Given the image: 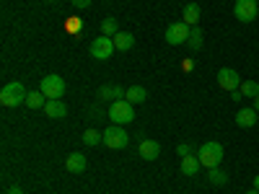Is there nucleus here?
<instances>
[{"label":"nucleus","instance_id":"f257e3e1","mask_svg":"<svg viewBox=\"0 0 259 194\" xmlns=\"http://www.w3.org/2000/svg\"><path fill=\"white\" fill-rule=\"evenodd\" d=\"M26 88H24V83H18V80H13V83H8V85H3V91H0V104L3 106H21V104H26Z\"/></svg>","mask_w":259,"mask_h":194},{"label":"nucleus","instance_id":"f03ea898","mask_svg":"<svg viewBox=\"0 0 259 194\" xmlns=\"http://www.w3.org/2000/svg\"><path fill=\"white\" fill-rule=\"evenodd\" d=\"M197 158H200V163H202L205 168H215V166L223 161V145H221L218 140H207V142H202Z\"/></svg>","mask_w":259,"mask_h":194},{"label":"nucleus","instance_id":"7ed1b4c3","mask_svg":"<svg viewBox=\"0 0 259 194\" xmlns=\"http://www.w3.org/2000/svg\"><path fill=\"white\" fill-rule=\"evenodd\" d=\"M135 104H130L127 99H122V101H114L112 106H109V119L114 122V124H127V122H133L135 119V109H133Z\"/></svg>","mask_w":259,"mask_h":194},{"label":"nucleus","instance_id":"20e7f679","mask_svg":"<svg viewBox=\"0 0 259 194\" xmlns=\"http://www.w3.org/2000/svg\"><path fill=\"white\" fill-rule=\"evenodd\" d=\"M101 135H104V145H106V148H112V150H122V148H127V142H130V135L122 129V124L106 127Z\"/></svg>","mask_w":259,"mask_h":194},{"label":"nucleus","instance_id":"39448f33","mask_svg":"<svg viewBox=\"0 0 259 194\" xmlns=\"http://www.w3.org/2000/svg\"><path fill=\"white\" fill-rule=\"evenodd\" d=\"M39 91L45 93L47 99H62L65 93V80L60 75H45L39 83Z\"/></svg>","mask_w":259,"mask_h":194},{"label":"nucleus","instance_id":"423d86ee","mask_svg":"<svg viewBox=\"0 0 259 194\" xmlns=\"http://www.w3.org/2000/svg\"><path fill=\"white\" fill-rule=\"evenodd\" d=\"M114 55V39L112 36H96L94 41H91V57H96V60H109Z\"/></svg>","mask_w":259,"mask_h":194},{"label":"nucleus","instance_id":"0eeeda50","mask_svg":"<svg viewBox=\"0 0 259 194\" xmlns=\"http://www.w3.org/2000/svg\"><path fill=\"white\" fill-rule=\"evenodd\" d=\"M189 26L184 24V21H179V24H171L166 29V41L171 47H179V44H187V39H189Z\"/></svg>","mask_w":259,"mask_h":194},{"label":"nucleus","instance_id":"6e6552de","mask_svg":"<svg viewBox=\"0 0 259 194\" xmlns=\"http://www.w3.org/2000/svg\"><path fill=\"white\" fill-rule=\"evenodd\" d=\"M256 11H259V6L254 0H236V6H233V16L239 18L241 24H251L256 18Z\"/></svg>","mask_w":259,"mask_h":194},{"label":"nucleus","instance_id":"1a4fd4ad","mask_svg":"<svg viewBox=\"0 0 259 194\" xmlns=\"http://www.w3.org/2000/svg\"><path fill=\"white\" fill-rule=\"evenodd\" d=\"M218 85L223 91H236L241 85V75L236 73L233 68H223L221 73H218Z\"/></svg>","mask_w":259,"mask_h":194},{"label":"nucleus","instance_id":"9d476101","mask_svg":"<svg viewBox=\"0 0 259 194\" xmlns=\"http://www.w3.org/2000/svg\"><path fill=\"white\" fill-rule=\"evenodd\" d=\"M45 114H47L50 119H62L65 114H68V106H65L60 99H47V104H45Z\"/></svg>","mask_w":259,"mask_h":194},{"label":"nucleus","instance_id":"9b49d317","mask_svg":"<svg viewBox=\"0 0 259 194\" xmlns=\"http://www.w3.org/2000/svg\"><path fill=\"white\" fill-rule=\"evenodd\" d=\"M158 156H161V145H158L156 140H143V142H140V158L156 161Z\"/></svg>","mask_w":259,"mask_h":194},{"label":"nucleus","instance_id":"f8f14e48","mask_svg":"<svg viewBox=\"0 0 259 194\" xmlns=\"http://www.w3.org/2000/svg\"><path fill=\"white\" fill-rule=\"evenodd\" d=\"M112 39H114V50H119V52H127V50L135 47V36L130 34V31H119Z\"/></svg>","mask_w":259,"mask_h":194},{"label":"nucleus","instance_id":"ddd939ff","mask_svg":"<svg viewBox=\"0 0 259 194\" xmlns=\"http://www.w3.org/2000/svg\"><path fill=\"white\" fill-rule=\"evenodd\" d=\"M200 16H202V11H200L197 3H187L184 6V13H182V21H184L187 26H194L200 21Z\"/></svg>","mask_w":259,"mask_h":194},{"label":"nucleus","instance_id":"4468645a","mask_svg":"<svg viewBox=\"0 0 259 194\" xmlns=\"http://www.w3.org/2000/svg\"><path fill=\"white\" fill-rule=\"evenodd\" d=\"M65 168H68L70 174H80V171H85V156L83 153H70L68 161H65Z\"/></svg>","mask_w":259,"mask_h":194},{"label":"nucleus","instance_id":"2eb2a0df","mask_svg":"<svg viewBox=\"0 0 259 194\" xmlns=\"http://www.w3.org/2000/svg\"><path fill=\"white\" fill-rule=\"evenodd\" d=\"M200 158L197 156H187V158H182V174L184 176H197V171H200Z\"/></svg>","mask_w":259,"mask_h":194},{"label":"nucleus","instance_id":"dca6fc26","mask_svg":"<svg viewBox=\"0 0 259 194\" xmlns=\"http://www.w3.org/2000/svg\"><path fill=\"white\" fill-rule=\"evenodd\" d=\"M236 124L239 127H254L256 124V109H239V114H236Z\"/></svg>","mask_w":259,"mask_h":194},{"label":"nucleus","instance_id":"f3484780","mask_svg":"<svg viewBox=\"0 0 259 194\" xmlns=\"http://www.w3.org/2000/svg\"><path fill=\"white\" fill-rule=\"evenodd\" d=\"M130 104H143L145 99H148V91L143 88V85H130L127 88V96H124Z\"/></svg>","mask_w":259,"mask_h":194},{"label":"nucleus","instance_id":"a211bd4d","mask_svg":"<svg viewBox=\"0 0 259 194\" xmlns=\"http://www.w3.org/2000/svg\"><path fill=\"white\" fill-rule=\"evenodd\" d=\"M207 181L215 184V186H223V184L228 181V174H226L223 168H218V166H215V168H207Z\"/></svg>","mask_w":259,"mask_h":194},{"label":"nucleus","instance_id":"6ab92c4d","mask_svg":"<svg viewBox=\"0 0 259 194\" xmlns=\"http://www.w3.org/2000/svg\"><path fill=\"white\" fill-rule=\"evenodd\" d=\"M187 47H189L192 52H200V50H202V29H197V26H194V29L189 31Z\"/></svg>","mask_w":259,"mask_h":194},{"label":"nucleus","instance_id":"aec40b11","mask_svg":"<svg viewBox=\"0 0 259 194\" xmlns=\"http://www.w3.org/2000/svg\"><path fill=\"white\" fill-rule=\"evenodd\" d=\"M45 104H47V96L41 91H34V93L26 96V106H29V109H45Z\"/></svg>","mask_w":259,"mask_h":194},{"label":"nucleus","instance_id":"412c9836","mask_svg":"<svg viewBox=\"0 0 259 194\" xmlns=\"http://www.w3.org/2000/svg\"><path fill=\"white\" fill-rule=\"evenodd\" d=\"M101 34H104V36H114V34H119V26H117V18H114V16H109V18H104V21H101Z\"/></svg>","mask_w":259,"mask_h":194},{"label":"nucleus","instance_id":"4be33fe9","mask_svg":"<svg viewBox=\"0 0 259 194\" xmlns=\"http://www.w3.org/2000/svg\"><path fill=\"white\" fill-rule=\"evenodd\" d=\"M239 91H241L246 99H254V96H259V83H256V80H241Z\"/></svg>","mask_w":259,"mask_h":194},{"label":"nucleus","instance_id":"5701e85b","mask_svg":"<svg viewBox=\"0 0 259 194\" xmlns=\"http://www.w3.org/2000/svg\"><path fill=\"white\" fill-rule=\"evenodd\" d=\"M104 142V135H99V129H85L83 132V145H99Z\"/></svg>","mask_w":259,"mask_h":194},{"label":"nucleus","instance_id":"b1692460","mask_svg":"<svg viewBox=\"0 0 259 194\" xmlns=\"http://www.w3.org/2000/svg\"><path fill=\"white\" fill-rule=\"evenodd\" d=\"M101 99H114V85H101L99 88V101Z\"/></svg>","mask_w":259,"mask_h":194},{"label":"nucleus","instance_id":"393cba45","mask_svg":"<svg viewBox=\"0 0 259 194\" xmlns=\"http://www.w3.org/2000/svg\"><path fill=\"white\" fill-rule=\"evenodd\" d=\"M177 153H179V158H187V156H192V145H187V142L177 145Z\"/></svg>","mask_w":259,"mask_h":194},{"label":"nucleus","instance_id":"a878e982","mask_svg":"<svg viewBox=\"0 0 259 194\" xmlns=\"http://www.w3.org/2000/svg\"><path fill=\"white\" fill-rule=\"evenodd\" d=\"M70 3H73L75 8H89V6H91V0H70Z\"/></svg>","mask_w":259,"mask_h":194},{"label":"nucleus","instance_id":"bb28decb","mask_svg":"<svg viewBox=\"0 0 259 194\" xmlns=\"http://www.w3.org/2000/svg\"><path fill=\"white\" fill-rule=\"evenodd\" d=\"M6 194H24V189L13 184V186H8V189H6Z\"/></svg>","mask_w":259,"mask_h":194},{"label":"nucleus","instance_id":"cd10ccee","mask_svg":"<svg viewBox=\"0 0 259 194\" xmlns=\"http://www.w3.org/2000/svg\"><path fill=\"white\" fill-rule=\"evenodd\" d=\"M231 99H233V101H241V99H244V93H241L239 88H236V91H231Z\"/></svg>","mask_w":259,"mask_h":194},{"label":"nucleus","instance_id":"c85d7f7f","mask_svg":"<svg viewBox=\"0 0 259 194\" xmlns=\"http://www.w3.org/2000/svg\"><path fill=\"white\" fill-rule=\"evenodd\" d=\"M251 184H254V189H256V191H259V174H256V176H254V181H251Z\"/></svg>","mask_w":259,"mask_h":194},{"label":"nucleus","instance_id":"c756f323","mask_svg":"<svg viewBox=\"0 0 259 194\" xmlns=\"http://www.w3.org/2000/svg\"><path fill=\"white\" fill-rule=\"evenodd\" d=\"M254 109L259 112V96H254Z\"/></svg>","mask_w":259,"mask_h":194},{"label":"nucleus","instance_id":"7c9ffc66","mask_svg":"<svg viewBox=\"0 0 259 194\" xmlns=\"http://www.w3.org/2000/svg\"><path fill=\"white\" fill-rule=\"evenodd\" d=\"M246 194H259V191H256V189H251V191H246Z\"/></svg>","mask_w":259,"mask_h":194},{"label":"nucleus","instance_id":"2f4dec72","mask_svg":"<svg viewBox=\"0 0 259 194\" xmlns=\"http://www.w3.org/2000/svg\"><path fill=\"white\" fill-rule=\"evenodd\" d=\"M50 3H57V0H50Z\"/></svg>","mask_w":259,"mask_h":194},{"label":"nucleus","instance_id":"473e14b6","mask_svg":"<svg viewBox=\"0 0 259 194\" xmlns=\"http://www.w3.org/2000/svg\"><path fill=\"white\" fill-rule=\"evenodd\" d=\"M254 3H256V6H259V0H254Z\"/></svg>","mask_w":259,"mask_h":194}]
</instances>
